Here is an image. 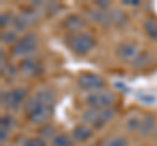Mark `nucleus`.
<instances>
[{
	"mask_svg": "<svg viewBox=\"0 0 157 146\" xmlns=\"http://www.w3.org/2000/svg\"><path fill=\"white\" fill-rule=\"evenodd\" d=\"M25 112L28 115V119L34 124H42L47 121V119L51 116L52 114V106L51 104H46L39 102L33 97L30 98L26 104H25Z\"/></svg>",
	"mask_w": 157,
	"mask_h": 146,
	"instance_id": "obj_1",
	"label": "nucleus"
},
{
	"mask_svg": "<svg viewBox=\"0 0 157 146\" xmlns=\"http://www.w3.org/2000/svg\"><path fill=\"white\" fill-rule=\"evenodd\" d=\"M113 116H114V110L113 108H104V110L89 108L85 112H82V120L88 125H92L94 128H101Z\"/></svg>",
	"mask_w": 157,
	"mask_h": 146,
	"instance_id": "obj_2",
	"label": "nucleus"
},
{
	"mask_svg": "<svg viewBox=\"0 0 157 146\" xmlns=\"http://www.w3.org/2000/svg\"><path fill=\"white\" fill-rule=\"evenodd\" d=\"M94 43H96L94 39H93L89 34L77 33L70 38L68 46H70L73 53H76L78 56H84L94 47Z\"/></svg>",
	"mask_w": 157,
	"mask_h": 146,
	"instance_id": "obj_3",
	"label": "nucleus"
},
{
	"mask_svg": "<svg viewBox=\"0 0 157 146\" xmlns=\"http://www.w3.org/2000/svg\"><path fill=\"white\" fill-rule=\"evenodd\" d=\"M115 95L110 93V91H94V93H89L85 98V103L89 106V108L96 110H104L110 108V106L114 103Z\"/></svg>",
	"mask_w": 157,
	"mask_h": 146,
	"instance_id": "obj_4",
	"label": "nucleus"
},
{
	"mask_svg": "<svg viewBox=\"0 0 157 146\" xmlns=\"http://www.w3.org/2000/svg\"><path fill=\"white\" fill-rule=\"evenodd\" d=\"M77 86L84 91H100L105 87V80L96 73H82L77 78Z\"/></svg>",
	"mask_w": 157,
	"mask_h": 146,
	"instance_id": "obj_5",
	"label": "nucleus"
},
{
	"mask_svg": "<svg viewBox=\"0 0 157 146\" xmlns=\"http://www.w3.org/2000/svg\"><path fill=\"white\" fill-rule=\"evenodd\" d=\"M37 46H38L37 37L34 35L33 33H29L26 35H24L22 38H20V39L14 43L12 52L14 56H26L36 51Z\"/></svg>",
	"mask_w": 157,
	"mask_h": 146,
	"instance_id": "obj_6",
	"label": "nucleus"
},
{
	"mask_svg": "<svg viewBox=\"0 0 157 146\" xmlns=\"http://www.w3.org/2000/svg\"><path fill=\"white\" fill-rule=\"evenodd\" d=\"M26 98V90L17 87L3 94V104L9 110H17L18 106Z\"/></svg>",
	"mask_w": 157,
	"mask_h": 146,
	"instance_id": "obj_7",
	"label": "nucleus"
},
{
	"mask_svg": "<svg viewBox=\"0 0 157 146\" xmlns=\"http://www.w3.org/2000/svg\"><path fill=\"white\" fill-rule=\"evenodd\" d=\"M137 46L132 42H123L117 47V56L122 60H130L136 56L137 53Z\"/></svg>",
	"mask_w": 157,
	"mask_h": 146,
	"instance_id": "obj_8",
	"label": "nucleus"
},
{
	"mask_svg": "<svg viewBox=\"0 0 157 146\" xmlns=\"http://www.w3.org/2000/svg\"><path fill=\"white\" fill-rule=\"evenodd\" d=\"M92 130L86 125H77L72 130V138L77 142H85L92 137Z\"/></svg>",
	"mask_w": 157,
	"mask_h": 146,
	"instance_id": "obj_9",
	"label": "nucleus"
},
{
	"mask_svg": "<svg viewBox=\"0 0 157 146\" xmlns=\"http://www.w3.org/2000/svg\"><path fill=\"white\" fill-rule=\"evenodd\" d=\"M34 98L38 99L39 102H42V103L52 106L54 100H55V95H54V91L51 89H48V87H43V89H39L37 91L36 95H34Z\"/></svg>",
	"mask_w": 157,
	"mask_h": 146,
	"instance_id": "obj_10",
	"label": "nucleus"
},
{
	"mask_svg": "<svg viewBox=\"0 0 157 146\" xmlns=\"http://www.w3.org/2000/svg\"><path fill=\"white\" fill-rule=\"evenodd\" d=\"M32 24H33V18L30 17V14H20V16L14 17V20H13L14 29L18 31L25 30V29L28 26H30Z\"/></svg>",
	"mask_w": 157,
	"mask_h": 146,
	"instance_id": "obj_11",
	"label": "nucleus"
},
{
	"mask_svg": "<svg viewBox=\"0 0 157 146\" xmlns=\"http://www.w3.org/2000/svg\"><path fill=\"white\" fill-rule=\"evenodd\" d=\"M153 128H155V120H153V118H152L151 115L144 116V118L141 119V124H140V128H139L140 133L148 134V133H151L152 130H153Z\"/></svg>",
	"mask_w": 157,
	"mask_h": 146,
	"instance_id": "obj_12",
	"label": "nucleus"
},
{
	"mask_svg": "<svg viewBox=\"0 0 157 146\" xmlns=\"http://www.w3.org/2000/svg\"><path fill=\"white\" fill-rule=\"evenodd\" d=\"M52 146H73V138L64 133L56 134L52 138Z\"/></svg>",
	"mask_w": 157,
	"mask_h": 146,
	"instance_id": "obj_13",
	"label": "nucleus"
},
{
	"mask_svg": "<svg viewBox=\"0 0 157 146\" xmlns=\"http://www.w3.org/2000/svg\"><path fill=\"white\" fill-rule=\"evenodd\" d=\"M144 30L149 38L157 41V21L156 20H151V18L147 20L144 22Z\"/></svg>",
	"mask_w": 157,
	"mask_h": 146,
	"instance_id": "obj_14",
	"label": "nucleus"
},
{
	"mask_svg": "<svg viewBox=\"0 0 157 146\" xmlns=\"http://www.w3.org/2000/svg\"><path fill=\"white\" fill-rule=\"evenodd\" d=\"M66 26L70 29V30H80V29L84 26V21L78 16H70L66 20Z\"/></svg>",
	"mask_w": 157,
	"mask_h": 146,
	"instance_id": "obj_15",
	"label": "nucleus"
},
{
	"mask_svg": "<svg viewBox=\"0 0 157 146\" xmlns=\"http://www.w3.org/2000/svg\"><path fill=\"white\" fill-rule=\"evenodd\" d=\"M14 125V120L11 118V116H3L2 118V133L6 132L8 134V132L13 128Z\"/></svg>",
	"mask_w": 157,
	"mask_h": 146,
	"instance_id": "obj_16",
	"label": "nucleus"
},
{
	"mask_svg": "<svg viewBox=\"0 0 157 146\" xmlns=\"http://www.w3.org/2000/svg\"><path fill=\"white\" fill-rule=\"evenodd\" d=\"M37 67H38V64L36 61H33V60H26V61H24L22 63V65H21V68H22V71L25 72V73H36L37 72Z\"/></svg>",
	"mask_w": 157,
	"mask_h": 146,
	"instance_id": "obj_17",
	"label": "nucleus"
},
{
	"mask_svg": "<svg viewBox=\"0 0 157 146\" xmlns=\"http://www.w3.org/2000/svg\"><path fill=\"white\" fill-rule=\"evenodd\" d=\"M105 146H128V142H127V140L124 137L117 136V137L107 141V144Z\"/></svg>",
	"mask_w": 157,
	"mask_h": 146,
	"instance_id": "obj_18",
	"label": "nucleus"
},
{
	"mask_svg": "<svg viewBox=\"0 0 157 146\" xmlns=\"http://www.w3.org/2000/svg\"><path fill=\"white\" fill-rule=\"evenodd\" d=\"M140 124H141V119L139 118H130L128 121H127V129L128 130H136L140 128Z\"/></svg>",
	"mask_w": 157,
	"mask_h": 146,
	"instance_id": "obj_19",
	"label": "nucleus"
},
{
	"mask_svg": "<svg viewBox=\"0 0 157 146\" xmlns=\"http://www.w3.org/2000/svg\"><path fill=\"white\" fill-rule=\"evenodd\" d=\"M24 146H46L45 140L41 137H34V138H29L24 142Z\"/></svg>",
	"mask_w": 157,
	"mask_h": 146,
	"instance_id": "obj_20",
	"label": "nucleus"
},
{
	"mask_svg": "<svg viewBox=\"0 0 157 146\" xmlns=\"http://www.w3.org/2000/svg\"><path fill=\"white\" fill-rule=\"evenodd\" d=\"M2 39L3 41H6V43H16V35H14L13 33L11 31H8L6 34H3V37H2Z\"/></svg>",
	"mask_w": 157,
	"mask_h": 146,
	"instance_id": "obj_21",
	"label": "nucleus"
},
{
	"mask_svg": "<svg viewBox=\"0 0 157 146\" xmlns=\"http://www.w3.org/2000/svg\"><path fill=\"white\" fill-rule=\"evenodd\" d=\"M52 133H54V129L51 128L50 125H47V126H45V128L42 129V137H45V134H47L48 137H52V138H54Z\"/></svg>",
	"mask_w": 157,
	"mask_h": 146,
	"instance_id": "obj_22",
	"label": "nucleus"
},
{
	"mask_svg": "<svg viewBox=\"0 0 157 146\" xmlns=\"http://www.w3.org/2000/svg\"><path fill=\"white\" fill-rule=\"evenodd\" d=\"M9 18H11V14H9V13H7V14H3V16H2V26H3V27L6 26V25H8Z\"/></svg>",
	"mask_w": 157,
	"mask_h": 146,
	"instance_id": "obj_23",
	"label": "nucleus"
},
{
	"mask_svg": "<svg viewBox=\"0 0 157 146\" xmlns=\"http://www.w3.org/2000/svg\"><path fill=\"white\" fill-rule=\"evenodd\" d=\"M123 4L124 5H139V2L137 0H124Z\"/></svg>",
	"mask_w": 157,
	"mask_h": 146,
	"instance_id": "obj_24",
	"label": "nucleus"
},
{
	"mask_svg": "<svg viewBox=\"0 0 157 146\" xmlns=\"http://www.w3.org/2000/svg\"><path fill=\"white\" fill-rule=\"evenodd\" d=\"M96 4H97V5L100 7V8H105V7L109 5V3H107V2H101V3H100V2H97Z\"/></svg>",
	"mask_w": 157,
	"mask_h": 146,
	"instance_id": "obj_25",
	"label": "nucleus"
}]
</instances>
